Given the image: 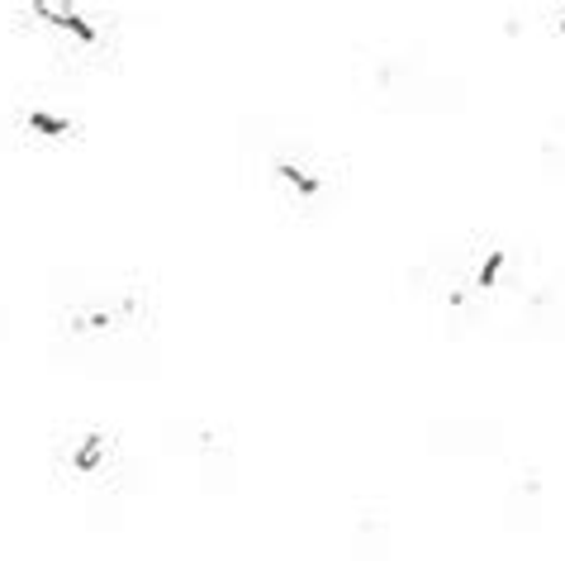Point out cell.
Instances as JSON below:
<instances>
[{"mask_svg":"<svg viewBox=\"0 0 565 561\" xmlns=\"http://www.w3.org/2000/svg\"><path fill=\"white\" fill-rule=\"evenodd\" d=\"M0 138H6V148L34 152V158H62V152H76L90 138L82 91L57 86V82H49V76L14 86L6 110H0Z\"/></svg>","mask_w":565,"mask_h":561,"instance_id":"obj_6","label":"cell"},{"mask_svg":"<svg viewBox=\"0 0 565 561\" xmlns=\"http://www.w3.org/2000/svg\"><path fill=\"white\" fill-rule=\"evenodd\" d=\"M428 443L443 457H494L504 447V428L494 419H443L428 433Z\"/></svg>","mask_w":565,"mask_h":561,"instance_id":"obj_8","label":"cell"},{"mask_svg":"<svg viewBox=\"0 0 565 561\" xmlns=\"http://www.w3.org/2000/svg\"><path fill=\"white\" fill-rule=\"evenodd\" d=\"M6 338H10V309L0 305V342H6Z\"/></svg>","mask_w":565,"mask_h":561,"instance_id":"obj_10","label":"cell"},{"mask_svg":"<svg viewBox=\"0 0 565 561\" xmlns=\"http://www.w3.org/2000/svg\"><path fill=\"white\" fill-rule=\"evenodd\" d=\"M49 486L86 523H119L134 495L143 490V462L105 424H57L49 433Z\"/></svg>","mask_w":565,"mask_h":561,"instance_id":"obj_4","label":"cell"},{"mask_svg":"<svg viewBox=\"0 0 565 561\" xmlns=\"http://www.w3.org/2000/svg\"><path fill=\"white\" fill-rule=\"evenodd\" d=\"M167 452L191 466L195 486L205 495H228L238 480V433L224 419H177L162 433Z\"/></svg>","mask_w":565,"mask_h":561,"instance_id":"obj_7","label":"cell"},{"mask_svg":"<svg viewBox=\"0 0 565 561\" xmlns=\"http://www.w3.org/2000/svg\"><path fill=\"white\" fill-rule=\"evenodd\" d=\"M243 177L257 205L280 229H313L333 220L352 191V158L328 138L295 124L262 119L243 134Z\"/></svg>","mask_w":565,"mask_h":561,"instance_id":"obj_2","label":"cell"},{"mask_svg":"<svg viewBox=\"0 0 565 561\" xmlns=\"http://www.w3.org/2000/svg\"><path fill=\"white\" fill-rule=\"evenodd\" d=\"M53 357L76 377L143 381L162 367V286L148 267L53 276Z\"/></svg>","mask_w":565,"mask_h":561,"instance_id":"obj_1","label":"cell"},{"mask_svg":"<svg viewBox=\"0 0 565 561\" xmlns=\"http://www.w3.org/2000/svg\"><path fill=\"white\" fill-rule=\"evenodd\" d=\"M0 14L10 20V39L24 43L57 86L86 91L90 82L115 76L124 62V24H115V10L34 0V6H6Z\"/></svg>","mask_w":565,"mask_h":561,"instance_id":"obj_3","label":"cell"},{"mask_svg":"<svg viewBox=\"0 0 565 561\" xmlns=\"http://www.w3.org/2000/svg\"><path fill=\"white\" fill-rule=\"evenodd\" d=\"M390 505L385 500H361L352 514V557L356 561H385L390 552Z\"/></svg>","mask_w":565,"mask_h":561,"instance_id":"obj_9","label":"cell"},{"mask_svg":"<svg viewBox=\"0 0 565 561\" xmlns=\"http://www.w3.org/2000/svg\"><path fill=\"white\" fill-rule=\"evenodd\" d=\"M352 91L381 115H433L461 105V82L423 62L414 49H356Z\"/></svg>","mask_w":565,"mask_h":561,"instance_id":"obj_5","label":"cell"}]
</instances>
